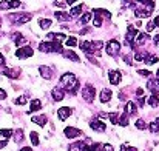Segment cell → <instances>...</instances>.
<instances>
[{
  "mask_svg": "<svg viewBox=\"0 0 159 151\" xmlns=\"http://www.w3.org/2000/svg\"><path fill=\"white\" fill-rule=\"evenodd\" d=\"M60 88H62V90L65 88V90L70 91L71 94H76V91H77V88H79V82H77L76 76L71 74V73L63 74V76L60 77Z\"/></svg>",
  "mask_w": 159,
  "mask_h": 151,
  "instance_id": "obj_1",
  "label": "cell"
},
{
  "mask_svg": "<svg viewBox=\"0 0 159 151\" xmlns=\"http://www.w3.org/2000/svg\"><path fill=\"white\" fill-rule=\"evenodd\" d=\"M142 5H144L142 8H136V9H134V14H136V17H139V19L148 17V16L152 14V11H153V8H155V2L144 0Z\"/></svg>",
  "mask_w": 159,
  "mask_h": 151,
  "instance_id": "obj_2",
  "label": "cell"
},
{
  "mask_svg": "<svg viewBox=\"0 0 159 151\" xmlns=\"http://www.w3.org/2000/svg\"><path fill=\"white\" fill-rule=\"evenodd\" d=\"M104 47L102 42H80V50L87 54H99V50Z\"/></svg>",
  "mask_w": 159,
  "mask_h": 151,
  "instance_id": "obj_3",
  "label": "cell"
},
{
  "mask_svg": "<svg viewBox=\"0 0 159 151\" xmlns=\"http://www.w3.org/2000/svg\"><path fill=\"white\" fill-rule=\"evenodd\" d=\"M39 50L42 52H63V48L59 42H42Z\"/></svg>",
  "mask_w": 159,
  "mask_h": 151,
  "instance_id": "obj_4",
  "label": "cell"
},
{
  "mask_svg": "<svg viewBox=\"0 0 159 151\" xmlns=\"http://www.w3.org/2000/svg\"><path fill=\"white\" fill-rule=\"evenodd\" d=\"M31 14H28V12H22V14H9L8 16V19L12 22V23H16V25H23V23H26V22H30L31 20Z\"/></svg>",
  "mask_w": 159,
  "mask_h": 151,
  "instance_id": "obj_5",
  "label": "cell"
},
{
  "mask_svg": "<svg viewBox=\"0 0 159 151\" xmlns=\"http://www.w3.org/2000/svg\"><path fill=\"white\" fill-rule=\"evenodd\" d=\"M94 96H96V88L90 83H87L84 88H82V97L85 102H93L94 100Z\"/></svg>",
  "mask_w": 159,
  "mask_h": 151,
  "instance_id": "obj_6",
  "label": "cell"
},
{
  "mask_svg": "<svg viewBox=\"0 0 159 151\" xmlns=\"http://www.w3.org/2000/svg\"><path fill=\"white\" fill-rule=\"evenodd\" d=\"M105 51H107V54L108 56H117L119 54V51H120V43L117 42V40H110L108 43H107V47H105Z\"/></svg>",
  "mask_w": 159,
  "mask_h": 151,
  "instance_id": "obj_7",
  "label": "cell"
},
{
  "mask_svg": "<svg viewBox=\"0 0 159 151\" xmlns=\"http://www.w3.org/2000/svg\"><path fill=\"white\" fill-rule=\"evenodd\" d=\"M136 36H138L136 28H134V26H131V25H128V29H127V34H125V43H127L128 47H130V45H133V43H134Z\"/></svg>",
  "mask_w": 159,
  "mask_h": 151,
  "instance_id": "obj_8",
  "label": "cell"
},
{
  "mask_svg": "<svg viewBox=\"0 0 159 151\" xmlns=\"http://www.w3.org/2000/svg\"><path fill=\"white\" fill-rule=\"evenodd\" d=\"M33 48L31 47H20L19 50L16 51V57H19V59H28V57H31L33 56Z\"/></svg>",
  "mask_w": 159,
  "mask_h": 151,
  "instance_id": "obj_9",
  "label": "cell"
},
{
  "mask_svg": "<svg viewBox=\"0 0 159 151\" xmlns=\"http://www.w3.org/2000/svg\"><path fill=\"white\" fill-rule=\"evenodd\" d=\"M90 127H91V130H94L96 133H104L105 131V123L104 122H101L99 119H93L91 122H90Z\"/></svg>",
  "mask_w": 159,
  "mask_h": 151,
  "instance_id": "obj_10",
  "label": "cell"
},
{
  "mask_svg": "<svg viewBox=\"0 0 159 151\" xmlns=\"http://www.w3.org/2000/svg\"><path fill=\"white\" fill-rule=\"evenodd\" d=\"M147 88L156 96L159 93V80L156 79V77H150V80L147 82Z\"/></svg>",
  "mask_w": 159,
  "mask_h": 151,
  "instance_id": "obj_11",
  "label": "cell"
},
{
  "mask_svg": "<svg viewBox=\"0 0 159 151\" xmlns=\"http://www.w3.org/2000/svg\"><path fill=\"white\" fill-rule=\"evenodd\" d=\"M71 113H73V109H71L70 106H62V108H59L57 116H59L60 120H65V119H68V117L71 116Z\"/></svg>",
  "mask_w": 159,
  "mask_h": 151,
  "instance_id": "obj_12",
  "label": "cell"
},
{
  "mask_svg": "<svg viewBox=\"0 0 159 151\" xmlns=\"http://www.w3.org/2000/svg\"><path fill=\"white\" fill-rule=\"evenodd\" d=\"M82 134V131L79 128H74V127H68L65 128V136L70 137V139H74V137H79Z\"/></svg>",
  "mask_w": 159,
  "mask_h": 151,
  "instance_id": "obj_13",
  "label": "cell"
},
{
  "mask_svg": "<svg viewBox=\"0 0 159 151\" xmlns=\"http://www.w3.org/2000/svg\"><path fill=\"white\" fill-rule=\"evenodd\" d=\"M39 71H40V76H42L43 79H47V80L53 79L54 71L50 68V66H40V68H39Z\"/></svg>",
  "mask_w": 159,
  "mask_h": 151,
  "instance_id": "obj_14",
  "label": "cell"
},
{
  "mask_svg": "<svg viewBox=\"0 0 159 151\" xmlns=\"http://www.w3.org/2000/svg\"><path fill=\"white\" fill-rule=\"evenodd\" d=\"M3 74L6 76V77H9V79H19L20 77V69H17V68H6L5 71H3Z\"/></svg>",
  "mask_w": 159,
  "mask_h": 151,
  "instance_id": "obj_15",
  "label": "cell"
},
{
  "mask_svg": "<svg viewBox=\"0 0 159 151\" xmlns=\"http://www.w3.org/2000/svg\"><path fill=\"white\" fill-rule=\"evenodd\" d=\"M108 77H110V83H113V85H119V82L122 79V76H120L119 71H110L108 73Z\"/></svg>",
  "mask_w": 159,
  "mask_h": 151,
  "instance_id": "obj_16",
  "label": "cell"
},
{
  "mask_svg": "<svg viewBox=\"0 0 159 151\" xmlns=\"http://www.w3.org/2000/svg\"><path fill=\"white\" fill-rule=\"evenodd\" d=\"M136 113H138L136 103L134 102H127V105H125V114L127 116H134Z\"/></svg>",
  "mask_w": 159,
  "mask_h": 151,
  "instance_id": "obj_17",
  "label": "cell"
},
{
  "mask_svg": "<svg viewBox=\"0 0 159 151\" xmlns=\"http://www.w3.org/2000/svg\"><path fill=\"white\" fill-rule=\"evenodd\" d=\"M147 39H148V36H147V34H144V33H138V36H136V39H134V43H133V45L141 47V45H144V43L147 42Z\"/></svg>",
  "mask_w": 159,
  "mask_h": 151,
  "instance_id": "obj_18",
  "label": "cell"
},
{
  "mask_svg": "<svg viewBox=\"0 0 159 151\" xmlns=\"http://www.w3.org/2000/svg\"><path fill=\"white\" fill-rule=\"evenodd\" d=\"M20 2H0V9H9V8H19Z\"/></svg>",
  "mask_w": 159,
  "mask_h": 151,
  "instance_id": "obj_19",
  "label": "cell"
},
{
  "mask_svg": "<svg viewBox=\"0 0 159 151\" xmlns=\"http://www.w3.org/2000/svg\"><path fill=\"white\" fill-rule=\"evenodd\" d=\"M93 14L94 16H98V17H105V19H110L111 17V14L107 11V9H102V8H96V9H93Z\"/></svg>",
  "mask_w": 159,
  "mask_h": 151,
  "instance_id": "obj_20",
  "label": "cell"
},
{
  "mask_svg": "<svg viewBox=\"0 0 159 151\" xmlns=\"http://www.w3.org/2000/svg\"><path fill=\"white\" fill-rule=\"evenodd\" d=\"M63 96H65V93H63V90H62L60 87H56L53 90V99L54 100H62Z\"/></svg>",
  "mask_w": 159,
  "mask_h": 151,
  "instance_id": "obj_21",
  "label": "cell"
},
{
  "mask_svg": "<svg viewBox=\"0 0 159 151\" xmlns=\"http://www.w3.org/2000/svg\"><path fill=\"white\" fill-rule=\"evenodd\" d=\"M62 54H63V56H65L66 59H70L71 62H79V56H77V54H76L74 51H71V50H66V51H63Z\"/></svg>",
  "mask_w": 159,
  "mask_h": 151,
  "instance_id": "obj_22",
  "label": "cell"
},
{
  "mask_svg": "<svg viewBox=\"0 0 159 151\" xmlns=\"http://www.w3.org/2000/svg\"><path fill=\"white\" fill-rule=\"evenodd\" d=\"M54 17H56L59 22H66V20L70 19L68 12H65V11H56V12H54Z\"/></svg>",
  "mask_w": 159,
  "mask_h": 151,
  "instance_id": "obj_23",
  "label": "cell"
},
{
  "mask_svg": "<svg viewBox=\"0 0 159 151\" xmlns=\"http://www.w3.org/2000/svg\"><path fill=\"white\" fill-rule=\"evenodd\" d=\"M12 39H14V42H16V45L17 47H20V45H23L26 40H25V37L23 36H20V33H12V36H11Z\"/></svg>",
  "mask_w": 159,
  "mask_h": 151,
  "instance_id": "obj_24",
  "label": "cell"
},
{
  "mask_svg": "<svg viewBox=\"0 0 159 151\" xmlns=\"http://www.w3.org/2000/svg\"><path fill=\"white\" fill-rule=\"evenodd\" d=\"M33 122L37 123L39 127H45L47 122H48V119H47V116H37V117H33Z\"/></svg>",
  "mask_w": 159,
  "mask_h": 151,
  "instance_id": "obj_25",
  "label": "cell"
},
{
  "mask_svg": "<svg viewBox=\"0 0 159 151\" xmlns=\"http://www.w3.org/2000/svg\"><path fill=\"white\" fill-rule=\"evenodd\" d=\"M82 9H84V5H77V6H74V8L68 12V16H70V17H76V16L82 14Z\"/></svg>",
  "mask_w": 159,
  "mask_h": 151,
  "instance_id": "obj_26",
  "label": "cell"
},
{
  "mask_svg": "<svg viewBox=\"0 0 159 151\" xmlns=\"http://www.w3.org/2000/svg\"><path fill=\"white\" fill-rule=\"evenodd\" d=\"M31 108H30V113H33V111H39L40 108H42V102L39 100V99H34V100H31V105H30Z\"/></svg>",
  "mask_w": 159,
  "mask_h": 151,
  "instance_id": "obj_27",
  "label": "cell"
},
{
  "mask_svg": "<svg viewBox=\"0 0 159 151\" xmlns=\"http://www.w3.org/2000/svg\"><path fill=\"white\" fill-rule=\"evenodd\" d=\"M110 99H111V91H110V90H102V91H101V102L105 103V102H108Z\"/></svg>",
  "mask_w": 159,
  "mask_h": 151,
  "instance_id": "obj_28",
  "label": "cell"
},
{
  "mask_svg": "<svg viewBox=\"0 0 159 151\" xmlns=\"http://www.w3.org/2000/svg\"><path fill=\"white\" fill-rule=\"evenodd\" d=\"M84 145H85L84 142H74V144H71L68 147V151H82Z\"/></svg>",
  "mask_w": 159,
  "mask_h": 151,
  "instance_id": "obj_29",
  "label": "cell"
},
{
  "mask_svg": "<svg viewBox=\"0 0 159 151\" xmlns=\"http://www.w3.org/2000/svg\"><path fill=\"white\" fill-rule=\"evenodd\" d=\"M158 60L159 59L155 56V54H147V56H145V59H144V62H145L147 65H153V63H156Z\"/></svg>",
  "mask_w": 159,
  "mask_h": 151,
  "instance_id": "obj_30",
  "label": "cell"
},
{
  "mask_svg": "<svg viewBox=\"0 0 159 151\" xmlns=\"http://www.w3.org/2000/svg\"><path fill=\"white\" fill-rule=\"evenodd\" d=\"M91 16H93L91 12H85V14H84V16L80 17L79 23H80V25H87V23H88V22L91 20Z\"/></svg>",
  "mask_w": 159,
  "mask_h": 151,
  "instance_id": "obj_31",
  "label": "cell"
},
{
  "mask_svg": "<svg viewBox=\"0 0 159 151\" xmlns=\"http://www.w3.org/2000/svg\"><path fill=\"white\" fill-rule=\"evenodd\" d=\"M39 25H40L42 29H48V28L51 26V20H50V19H40V20H39Z\"/></svg>",
  "mask_w": 159,
  "mask_h": 151,
  "instance_id": "obj_32",
  "label": "cell"
},
{
  "mask_svg": "<svg viewBox=\"0 0 159 151\" xmlns=\"http://www.w3.org/2000/svg\"><path fill=\"white\" fill-rule=\"evenodd\" d=\"M101 147V144H90V145H84L82 151H98Z\"/></svg>",
  "mask_w": 159,
  "mask_h": 151,
  "instance_id": "obj_33",
  "label": "cell"
},
{
  "mask_svg": "<svg viewBox=\"0 0 159 151\" xmlns=\"http://www.w3.org/2000/svg\"><path fill=\"white\" fill-rule=\"evenodd\" d=\"M12 133H14V131H12V130H9V128H8V130H6V128L0 130V136H2V137H5V139H9V137L12 136Z\"/></svg>",
  "mask_w": 159,
  "mask_h": 151,
  "instance_id": "obj_34",
  "label": "cell"
},
{
  "mask_svg": "<svg viewBox=\"0 0 159 151\" xmlns=\"http://www.w3.org/2000/svg\"><path fill=\"white\" fill-rule=\"evenodd\" d=\"M12 134H14V140H16V144H19V142L23 140V133H22V130H17V131L12 133Z\"/></svg>",
  "mask_w": 159,
  "mask_h": 151,
  "instance_id": "obj_35",
  "label": "cell"
},
{
  "mask_svg": "<svg viewBox=\"0 0 159 151\" xmlns=\"http://www.w3.org/2000/svg\"><path fill=\"white\" fill-rule=\"evenodd\" d=\"M148 103H150V106H152V108H156V106L159 105L158 96H155V94H153V96H150V99H148Z\"/></svg>",
  "mask_w": 159,
  "mask_h": 151,
  "instance_id": "obj_36",
  "label": "cell"
},
{
  "mask_svg": "<svg viewBox=\"0 0 159 151\" xmlns=\"http://www.w3.org/2000/svg\"><path fill=\"white\" fill-rule=\"evenodd\" d=\"M150 131H152V133H155V134H156V133H159V119L150 123Z\"/></svg>",
  "mask_w": 159,
  "mask_h": 151,
  "instance_id": "obj_37",
  "label": "cell"
},
{
  "mask_svg": "<svg viewBox=\"0 0 159 151\" xmlns=\"http://www.w3.org/2000/svg\"><path fill=\"white\" fill-rule=\"evenodd\" d=\"M107 117H108V119L111 120V123H114V125H116V123L119 122V114H117V113H111V114H107Z\"/></svg>",
  "mask_w": 159,
  "mask_h": 151,
  "instance_id": "obj_38",
  "label": "cell"
},
{
  "mask_svg": "<svg viewBox=\"0 0 159 151\" xmlns=\"http://www.w3.org/2000/svg\"><path fill=\"white\" fill-rule=\"evenodd\" d=\"M117 123H119V125H122V127H127V125H128V116L124 113V114L119 117V122H117Z\"/></svg>",
  "mask_w": 159,
  "mask_h": 151,
  "instance_id": "obj_39",
  "label": "cell"
},
{
  "mask_svg": "<svg viewBox=\"0 0 159 151\" xmlns=\"http://www.w3.org/2000/svg\"><path fill=\"white\" fill-rule=\"evenodd\" d=\"M30 139H31L33 145H39V134H37L36 131H31V134H30Z\"/></svg>",
  "mask_w": 159,
  "mask_h": 151,
  "instance_id": "obj_40",
  "label": "cell"
},
{
  "mask_svg": "<svg viewBox=\"0 0 159 151\" xmlns=\"http://www.w3.org/2000/svg\"><path fill=\"white\" fill-rule=\"evenodd\" d=\"M136 128H139V130H145V128H147V123H145V120H144V119H139V120H136Z\"/></svg>",
  "mask_w": 159,
  "mask_h": 151,
  "instance_id": "obj_41",
  "label": "cell"
},
{
  "mask_svg": "<svg viewBox=\"0 0 159 151\" xmlns=\"http://www.w3.org/2000/svg\"><path fill=\"white\" fill-rule=\"evenodd\" d=\"M99 150L101 151H114V148H113V145H110V144H101Z\"/></svg>",
  "mask_w": 159,
  "mask_h": 151,
  "instance_id": "obj_42",
  "label": "cell"
},
{
  "mask_svg": "<svg viewBox=\"0 0 159 151\" xmlns=\"http://www.w3.org/2000/svg\"><path fill=\"white\" fill-rule=\"evenodd\" d=\"M145 56H147V52H142V51H139V52H136V54H134V59H136L138 62H142V60L145 59Z\"/></svg>",
  "mask_w": 159,
  "mask_h": 151,
  "instance_id": "obj_43",
  "label": "cell"
},
{
  "mask_svg": "<svg viewBox=\"0 0 159 151\" xmlns=\"http://www.w3.org/2000/svg\"><path fill=\"white\" fill-rule=\"evenodd\" d=\"M77 45V40L74 37H68L66 39V47H76Z\"/></svg>",
  "mask_w": 159,
  "mask_h": 151,
  "instance_id": "obj_44",
  "label": "cell"
},
{
  "mask_svg": "<svg viewBox=\"0 0 159 151\" xmlns=\"http://www.w3.org/2000/svg\"><path fill=\"white\" fill-rule=\"evenodd\" d=\"M120 151H138L134 147H130L128 144H124V145H120Z\"/></svg>",
  "mask_w": 159,
  "mask_h": 151,
  "instance_id": "obj_45",
  "label": "cell"
},
{
  "mask_svg": "<svg viewBox=\"0 0 159 151\" xmlns=\"http://www.w3.org/2000/svg\"><path fill=\"white\" fill-rule=\"evenodd\" d=\"M93 23H94V26H102V19L101 17H98V16H94V20H93Z\"/></svg>",
  "mask_w": 159,
  "mask_h": 151,
  "instance_id": "obj_46",
  "label": "cell"
},
{
  "mask_svg": "<svg viewBox=\"0 0 159 151\" xmlns=\"http://www.w3.org/2000/svg\"><path fill=\"white\" fill-rule=\"evenodd\" d=\"M16 103H17V105H25V103H26V97H25V96H23V97H17V99H16Z\"/></svg>",
  "mask_w": 159,
  "mask_h": 151,
  "instance_id": "obj_47",
  "label": "cell"
},
{
  "mask_svg": "<svg viewBox=\"0 0 159 151\" xmlns=\"http://www.w3.org/2000/svg\"><path fill=\"white\" fill-rule=\"evenodd\" d=\"M138 73H139L141 76H152V73H150V71H147V69H139Z\"/></svg>",
  "mask_w": 159,
  "mask_h": 151,
  "instance_id": "obj_48",
  "label": "cell"
},
{
  "mask_svg": "<svg viewBox=\"0 0 159 151\" xmlns=\"http://www.w3.org/2000/svg\"><path fill=\"white\" fill-rule=\"evenodd\" d=\"M124 60H125V63H128V65H131V63H133V60L130 59V56H124Z\"/></svg>",
  "mask_w": 159,
  "mask_h": 151,
  "instance_id": "obj_49",
  "label": "cell"
},
{
  "mask_svg": "<svg viewBox=\"0 0 159 151\" xmlns=\"http://www.w3.org/2000/svg\"><path fill=\"white\" fill-rule=\"evenodd\" d=\"M54 5H56V6H60V8H63V6L66 5V2H54Z\"/></svg>",
  "mask_w": 159,
  "mask_h": 151,
  "instance_id": "obj_50",
  "label": "cell"
},
{
  "mask_svg": "<svg viewBox=\"0 0 159 151\" xmlns=\"http://www.w3.org/2000/svg\"><path fill=\"white\" fill-rule=\"evenodd\" d=\"M3 99H6V93L0 88V100H3Z\"/></svg>",
  "mask_w": 159,
  "mask_h": 151,
  "instance_id": "obj_51",
  "label": "cell"
},
{
  "mask_svg": "<svg viewBox=\"0 0 159 151\" xmlns=\"http://www.w3.org/2000/svg\"><path fill=\"white\" fill-rule=\"evenodd\" d=\"M153 28H155V25H153V23H152V22H150V23H148V25H147V31H148V33H150V31H152V29H153Z\"/></svg>",
  "mask_w": 159,
  "mask_h": 151,
  "instance_id": "obj_52",
  "label": "cell"
},
{
  "mask_svg": "<svg viewBox=\"0 0 159 151\" xmlns=\"http://www.w3.org/2000/svg\"><path fill=\"white\" fill-rule=\"evenodd\" d=\"M5 65V57H3V54L0 52V66H3Z\"/></svg>",
  "mask_w": 159,
  "mask_h": 151,
  "instance_id": "obj_53",
  "label": "cell"
},
{
  "mask_svg": "<svg viewBox=\"0 0 159 151\" xmlns=\"http://www.w3.org/2000/svg\"><path fill=\"white\" fill-rule=\"evenodd\" d=\"M152 23H153V25H155V26H159V17H155V19H153V22H152Z\"/></svg>",
  "mask_w": 159,
  "mask_h": 151,
  "instance_id": "obj_54",
  "label": "cell"
},
{
  "mask_svg": "<svg viewBox=\"0 0 159 151\" xmlns=\"http://www.w3.org/2000/svg\"><path fill=\"white\" fill-rule=\"evenodd\" d=\"M6 144H8L6 140H2V142H0V150H2V148H5V147H6Z\"/></svg>",
  "mask_w": 159,
  "mask_h": 151,
  "instance_id": "obj_55",
  "label": "cell"
},
{
  "mask_svg": "<svg viewBox=\"0 0 159 151\" xmlns=\"http://www.w3.org/2000/svg\"><path fill=\"white\" fill-rule=\"evenodd\" d=\"M20 151H33V148H30V147H23Z\"/></svg>",
  "mask_w": 159,
  "mask_h": 151,
  "instance_id": "obj_56",
  "label": "cell"
},
{
  "mask_svg": "<svg viewBox=\"0 0 159 151\" xmlns=\"http://www.w3.org/2000/svg\"><path fill=\"white\" fill-rule=\"evenodd\" d=\"M156 79H158V80H159V69H158V71H156Z\"/></svg>",
  "mask_w": 159,
  "mask_h": 151,
  "instance_id": "obj_57",
  "label": "cell"
},
{
  "mask_svg": "<svg viewBox=\"0 0 159 151\" xmlns=\"http://www.w3.org/2000/svg\"><path fill=\"white\" fill-rule=\"evenodd\" d=\"M0 25H2V19H0Z\"/></svg>",
  "mask_w": 159,
  "mask_h": 151,
  "instance_id": "obj_58",
  "label": "cell"
},
{
  "mask_svg": "<svg viewBox=\"0 0 159 151\" xmlns=\"http://www.w3.org/2000/svg\"><path fill=\"white\" fill-rule=\"evenodd\" d=\"M158 45H159V43H158Z\"/></svg>",
  "mask_w": 159,
  "mask_h": 151,
  "instance_id": "obj_59",
  "label": "cell"
}]
</instances>
